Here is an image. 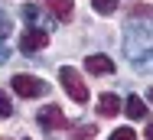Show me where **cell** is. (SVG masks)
Returning <instances> with one entry per match:
<instances>
[{"label": "cell", "instance_id": "11", "mask_svg": "<svg viewBox=\"0 0 153 140\" xmlns=\"http://www.w3.org/2000/svg\"><path fill=\"white\" fill-rule=\"evenodd\" d=\"M124 111H127V117H130V121H143V117H147V104H143L137 95H127Z\"/></svg>", "mask_w": 153, "mask_h": 140}, {"label": "cell", "instance_id": "2", "mask_svg": "<svg viewBox=\"0 0 153 140\" xmlns=\"http://www.w3.org/2000/svg\"><path fill=\"white\" fill-rule=\"evenodd\" d=\"M59 82L65 85V91H68V98L75 101V104H85L88 101V85L82 82V75L75 72V69H59Z\"/></svg>", "mask_w": 153, "mask_h": 140}, {"label": "cell", "instance_id": "8", "mask_svg": "<svg viewBox=\"0 0 153 140\" xmlns=\"http://www.w3.org/2000/svg\"><path fill=\"white\" fill-rule=\"evenodd\" d=\"M10 29H13V16L7 10H0V65L10 59V49H7V39H10Z\"/></svg>", "mask_w": 153, "mask_h": 140}, {"label": "cell", "instance_id": "15", "mask_svg": "<svg viewBox=\"0 0 153 140\" xmlns=\"http://www.w3.org/2000/svg\"><path fill=\"white\" fill-rule=\"evenodd\" d=\"M72 137H94V124H85V127H75Z\"/></svg>", "mask_w": 153, "mask_h": 140}, {"label": "cell", "instance_id": "13", "mask_svg": "<svg viewBox=\"0 0 153 140\" xmlns=\"http://www.w3.org/2000/svg\"><path fill=\"white\" fill-rule=\"evenodd\" d=\"M111 140H137V134H134L130 127H117V130L111 134Z\"/></svg>", "mask_w": 153, "mask_h": 140}, {"label": "cell", "instance_id": "5", "mask_svg": "<svg viewBox=\"0 0 153 140\" xmlns=\"http://www.w3.org/2000/svg\"><path fill=\"white\" fill-rule=\"evenodd\" d=\"M23 20H26L33 29H42V33L52 36V20H56V16H52V13H42L36 3H26V7H23Z\"/></svg>", "mask_w": 153, "mask_h": 140}, {"label": "cell", "instance_id": "16", "mask_svg": "<svg viewBox=\"0 0 153 140\" xmlns=\"http://www.w3.org/2000/svg\"><path fill=\"white\" fill-rule=\"evenodd\" d=\"M143 134H147V140H153V121L147 124V130H143Z\"/></svg>", "mask_w": 153, "mask_h": 140}, {"label": "cell", "instance_id": "10", "mask_svg": "<svg viewBox=\"0 0 153 140\" xmlns=\"http://www.w3.org/2000/svg\"><path fill=\"white\" fill-rule=\"evenodd\" d=\"M85 69H88L91 75H111V72H114V62L108 56H88L85 59Z\"/></svg>", "mask_w": 153, "mask_h": 140}, {"label": "cell", "instance_id": "7", "mask_svg": "<svg viewBox=\"0 0 153 140\" xmlns=\"http://www.w3.org/2000/svg\"><path fill=\"white\" fill-rule=\"evenodd\" d=\"M46 7H49V13L59 23H68L75 16V0H46Z\"/></svg>", "mask_w": 153, "mask_h": 140}, {"label": "cell", "instance_id": "14", "mask_svg": "<svg viewBox=\"0 0 153 140\" xmlns=\"http://www.w3.org/2000/svg\"><path fill=\"white\" fill-rule=\"evenodd\" d=\"M10 114H13V104H10V98L0 91V117H10Z\"/></svg>", "mask_w": 153, "mask_h": 140}, {"label": "cell", "instance_id": "9", "mask_svg": "<svg viewBox=\"0 0 153 140\" xmlns=\"http://www.w3.org/2000/svg\"><path fill=\"white\" fill-rule=\"evenodd\" d=\"M121 108H124V101L117 95H101V98H98V114H101V117H117Z\"/></svg>", "mask_w": 153, "mask_h": 140}, {"label": "cell", "instance_id": "12", "mask_svg": "<svg viewBox=\"0 0 153 140\" xmlns=\"http://www.w3.org/2000/svg\"><path fill=\"white\" fill-rule=\"evenodd\" d=\"M91 7L101 13V16H111V13L117 10V0H91Z\"/></svg>", "mask_w": 153, "mask_h": 140}, {"label": "cell", "instance_id": "4", "mask_svg": "<svg viewBox=\"0 0 153 140\" xmlns=\"http://www.w3.org/2000/svg\"><path fill=\"white\" fill-rule=\"evenodd\" d=\"M36 121H39V127H46V130H65V127H68V117H65L62 108H56V104L36 111Z\"/></svg>", "mask_w": 153, "mask_h": 140}, {"label": "cell", "instance_id": "6", "mask_svg": "<svg viewBox=\"0 0 153 140\" xmlns=\"http://www.w3.org/2000/svg\"><path fill=\"white\" fill-rule=\"evenodd\" d=\"M46 46H49V33L33 29V26L23 29V36H20V49H23V52H39V49H46Z\"/></svg>", "mask_w": 153, "mask_h": 140}, {"label": "cell", "instance_id": "1", "mask_svg": "<svg viewBox=\"0 0 153 140\" xmlns=\"http://www.w3.org/2000/svg\"><path fill=\"white\" fill-rule=\"evenodd\" d=\"M124 56L137 69H147L153 59V23L150 20H134L124 26Z\"/></svg>", "mask_w": 153, "mask_h": 140}, {"label": "cell", "instance_id": "3", "mask_svg": "<svg viewBox=\"0 0 153 140\" xmlns=\"http://www.w3.org/2000/svg\"><path fill=\"white\" fill-rule=\"evenodd\" d=\"M10 88H13L20 98H42V95L49 91V85L42 82V78H36V75H13Z\"/></svg>", "mask_w": 153, "mask_h": 140}, {"label": "cell", "instance_id": "17", "mask_svg": "<svg viewBox=\"0 0 153 140\" xmlns=\"http://www.w3.org/2000/svg\"><path fill=\"white\" fill-rule=\"evenodd\" d=\"M147 98H150V101H153V88H147Z\"/></svg>", "mask_w": 153, "mask_h": 140}]
</instances>
